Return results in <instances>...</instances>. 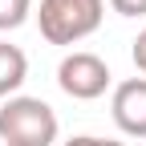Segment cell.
Masks as SVG:
<instances>
[{
	"label": "cell",
	"mask_w": 146,
	"mask_h": 146,
	"mask_svg": "<svg viewBox=\"0 0 146 146\" xmlns=\"http://www.w3.org/2000/svg\"><path fill=\"white\" fill-rule=\"evenodd\" d=\"M106 0H41L36 25L49 45H77L102 25Z\"/></svg>",
	"instance_id": "2"
},
{
	"label": "cell",
	"mask_w": 146,
	"mask_h": 146,
	"mask_svg": "<svg viewBox=\"0 0 146 146\" xmlns=\"http://www.w3.org/2000/svg\"><path fill=\"white\" fill-rule=\"evenodd\" d=\"M65 146H126V142H118V138H98V134H73Z\"/></svg>",
	"instance_id": "7"
},
{
	"label": "cell",
	"mask_w": 146,
	"mask_h": 146,
	"mask_svg": "<svg viewBox=\"0 0 146 146\" xmlns=\"http://www.w3.org/2000/svg\"><path fill=\"white\" fill-rule=\"evenodd\" d=\"M118 130L130 138H146V77H126L114 85V102H110Z\"/></svg>",
	"instance_id": "4"
},
{
	"label": "cell",
	"mask_w": 146,
	"mask_h": 146,
	"mask_svg": "<svg viewBox=\"0 0 146 146\" xmlns=\"http://www.w3.org/2000/svg\"><path fill=\"white\" fill-rule=\"evenodd\" d=\"M25 77H29V57H25V49L0 41V98H8L12 89H21Z\"/></svg>",
	"instance_id": "5"
},
{
	"label": "cell",
	"mask_w": 146,
	"mask_h": 146,
	"mask_svg": "<svg viewBox=\"0 0 146 146\" xmlns=\"http://www.w3.org/2000/svg\"><path fill=\"white\" fill-rule=\"evenodd\" d=\"M33 12V0H0V33L21 29Z\"/></svg>",
	"instance_id": "6"
},
{
	"label": "cell",
	"mask_w": 146,
	"mask_h": 146,
	"mask_svg": "<svg viewBox=\"0 0 146 146\" xmlns=\"http://www.w3.org/2000/svg\"><path fill=\"white\" fill-rule=\"evenodd\" d=\"M130 57H134V65H138V69L146 73V29H142V33L134 36V49H130Z\"/></svg>",
	"instance_id": "9"
},
{
	"label": "cell",
	"mask_w": 146,
	"mask_h": 146,
	"mask_svg": "<svg viewBox=\"0 0 146 146\" xmlns=\"http://www.w3.org/2000/svg\"><path fill=\"white\" fill-rule=\"evenodd\" d=\"M110 65L98 57V53H85V49H77V53H65L61 57V65H57V85L65 89L69 98H77V102H94V98H102L106 89H110Z\"/></svg>",
	"instance_id": "3"
},
{
	"label": "cell",
	"mask_w": 146,
	"mask_h": 146,
	"mask_svg": "<svg viewBox=\"0 0 146 146\" xmlns=\"http://www.w3.org/2000/svg\"><path fill=\"white\" fill-rule=\"evenodd\" d=\"M0 142L4 146H53L57 142V114L41 98H8L0 106Z\"/></svg>",
	"instance_id": "1"
},
{
	"label": "cell",
	"mask_w": 146,
	"mask_h": 146,
	"mask_svg": "<svg viewBox=\"0 0 146 146\" xmlns=\"http://www.w3.org/2000/svg\"><path fill=\"white\" fill-rule=\"evenodd\" d=\"M110 8L122 12V16H142L146 12V0H110Z\"/></svg>",
	"instance_id": "8"
}]
</instances>
